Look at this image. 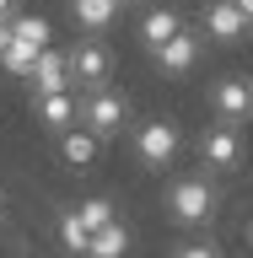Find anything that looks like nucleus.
<instances>
[{
    "label": "nucleus",
    "instance_id": "f257e3e1",
    "mask_svg": "<svg viewBox=\"0 0 253 258\" xmlns=\"http://www.w3.org/2000/svg\"><path fill=\"white\" fill-rule=\"evenodd\" d=\"M167 215L178 226H205L216 215V188H210V177H178L173 188H167Z\"/></svg>",
    "mask_w": 253,
    "mask_h": 258
},
{
    "label": "nucleus",
    "instance_id": "f03ea898",
    "mask_svg": "<svg viewBox=\"0 0 253 258\" xmlns=\"http://www.w3.org/2000/svg\"><path fill=\"white\" fill-rule=\"evenodd\" d=\"M124 124H129V102H124L119 92H108V86H92V92L81 97V129H92L97 140L119 135Z\"/></svg>",
    "mask_w": 253,
    "mask_h": 258
},
{
    "label": "nucleus",
    "instance_id": "7ed1b4c3",
    "mask_svg": "<svg viewBox=\"0 0 253 258\" xmlns=\"http://www.w3.org/2000/svg\"><path fill=\"white\" fill-rule=\"evenodd\" d=\"M108 70H113V54L103 38H86V43H76V54H70V76H76V86H108Z\"/></svg>",
    "mask_w": 253,
    "mask_h": 258
},
{
    "label": "nucleus",
    "instance_id": "20e7f679",
    "mask_svg": "<svg viewBox=\"0 0 253 258\" xmlns=\"http://www.w3.org/2000/svg\"><path fill=\"white\" fill-rule=\"evenodd\" d=\"M135 156H140V167H167V161L178 156V129L173 124H140L135 129Z\"/></svg>",
    "mask_w": 253,
    "mask_h": 258
},
{
    "label": "nucleus",
    "instance_id": "39448f33",
    "mask_svg": "<svg viewBox=\"0 0 253 258\" xmlns=\"http://www.w3.org/2000/svg\"><path fill=\"white\" fill-rule=\"evenodd\" d=\"M237 156H242V145H237V129L226 124H216V129H205V135H199V161H205L210 172H232V167H237Z\"/></svg>",
    "mask_w": 253,
    "mask_h": 258
},
{
    "label": "nucleus",
    "instance_id": "423d86ee",
    "mask_svg": "<svg viewBox=\"0 0 253 258\" xmlns=\"http://www.w3.org/2000/svg\"><path fill=\"white\" fill-rule=\"evenodd\" d=\"M248 11H242L237 0H216V6H205V32L216 38V43H242L248 38Z\"/></svg>",
    "mask_w": 253,
    "mask_h": 258
},
{
    "label": "nucleus",
    "instance_id": "0eeeda50",
    "mask_svg": "<svg viewBox=\"0 0 253 258\" xmlns=\"http://www.w3.org/2000/svg\"><path fill=\"white\" fill-rule=\"evenodd\" d=\"M210 102H216V113H221L226 124H242V118L253 113V86L237 81V76H226V81L210 86Z\"/></svg>",
    "mask_w": 253,
    "mask_h": 258
},
{
    "label": "nucleus",
    "instance_id": "6e6552de",
    "mask_svg": "<svg viewBox=\"0 0 253 258\" xmlns=\"http://www.w3.org/2000/svg\"><path fill=\"white\" fill-rule=\"evenodd\" d=\"M32 92H70V54H54V48H43L38 54V64H32Z\"/></svg>",
    "mask_w": 253,
    "mask_h": 258
},
{
    "label": "nucleus",
    "instance_id": "1a4fd4ad",
    "mask_svg": "<svg viewBox=\"0 0 253 258\" xmlns=\"http://www.w3.org/2000/svg\"><path fill=\"white\" fill-rule=\"evenodd\" d=\"M38 118H43V129L65 135V129H76V118H81V102H76L70 92H38Z\"/></svg>",
    "mask_w": 253,
    "mask_h": 258
},
{
    "label": "nucleus",
    "instance_id": "9d476101",
    "mask_svg": "<svg viewBox=\"0 0 253 258\" xmlns=\"http://www.w3.org/2000/svg\"><path fill=\"white\" fill-rule=\"evenodd\" d=\"M194 59H199V38H194V32H178L173 43L157 48V70H162V76H183Z\"/></svg>",
    "mask_w": 253,
    "mask_h": 258
},
{
    "label": "nucleus",
    "instance_id": "9b49d317",
    "mask_svg": "<svg viewBox=\"0 0 253 258\" xmlns=\"http://www.w3.org/2000/svg\"><path fill=\"white\" fill-rule=\"evenodd\" d=\"M178 32H183V22H178V11H167V6L145 11V22H140V38H145V48H151V54H157L162 43H173Z\"/></svg>",
    "mask_w": 253,
    "mask_h": 258
},
{
    "label": "nucleus",
    "instance_id": "f8f14e48",
    "mask_svg": "<svg viewBox=\"0 0 253 258\" xmlns=\"http://www.w3.org/2000/svg\"><path fill=\"white\" fill-rule=\"evenodd\" d=\"M119 6H124V0H70V16H76V27L103 32V27H113Z\"/></svg>",
    "mask_w": 253,
    "mask_h": 258
},
{
    "label": "nucleus",
    "instance_id": "ddd939ff",
    "mask_svg": "<svg viewBox=\"0 0 253 258\" xmlns=\"http://www.w3.org/2000/svg\"><path fill=\"white\" fill-rule=\"evenodd\" d=\"M60 156L70 161V167H92V161H97V135H92V129H81V135L65 129V135H60Z\"/></svg>",
    "mask_w": 253,
    "mask_h": 258
},
{
    "label": "nucleus",
    "instance_id": "4468645a",
    "mask_svg": "<svg viewBox=\"0 0 253 258\" xmlns=\"http://www.w3.org/2000/svg\"><path fill=\"white\" fill-rule=\"evenodd\" d=\"M124 253H129L124 221H113V226H103V231H92V253H86V258H124Z\"/></svg>",
    "mask_w": 253,
    "mask_h": 258
},
{
    "label": "nucleus",
    "instance_id": "2eb2a0df",
    "mask_svg": "<svg viewBox=\"0 0 253 258\" xmlns=\"http://www.w3.org/2000/svg\"><path fill=\"white\" fill-rule=\"evenodd\" d=\"M60 242L70 247V253H92V226L81 221L76 210H65L60 215Z\"/></svg>",
    "mask_w": 253,
    "mask_h": 258
},
{
    "label": "nucleus",
    "instance_id": "dca6fc26",
    "mask_svg": "<svg viewBox=\"0 0 253 258\" xmlns=\"http://www.w3.org/2000/svg\"><path fill=\"white\" fill-rule=\"evenodd\" d=\"M38 54H43V48H32V43H22V38H16L11 48H0V64H6L11 76H32V64H38Z\"/></svg>",
    "mask_w": 253,
    "mask_h": 258
},
{
    "label": "nucleus",
    "instance_id": "f3484780",
    "mask_svg": "<svg viewBox=\"0 0 253 258\" xmlns=\"http://www.w3.org/2000/svg\"><path fill=\"white\" fill-rule=\"evenodd\" d=\"M76 215H81L86 226H92V231H103V226H113V221H119L108 199H81V205H76Z\"/></svg>",
    "mask_w": 253,
    "mask_h": 258
},
{
    "label": "nucleus",
    "instance_id": "a211bd4d",
    "mask_svg": "<svg viewBox=\"0 0 253 258\" xmlns=\"http://www.w3.org/2000/svg\"><path fill=\"white\" fill-rule=\"evenodd\" d=\"M16 38L32 43V48H48V22H43V16H22V11H16Z\"/></svg>",
    "mask_w": 253,
    "mask_h": 258
},
{
    "label": "nucleus",
    "instance_id": "6ab92c4d",
    "mask_svg": "<svg viewBox=\"0 0 253 258\" xmlns=\"http://www.w3.org/2000/svg\"><path fill=\"white\" fill-rule=\"evenodd\" d=\"M173 258H221V253H216L210 242H189V247H178Z\"/></svg>",
    "mask_w": 253,
    "mask_h": 258
},
{
    "label": "nucleus",
    "instance_id": "aec40b11",
    "mask_svg": "<svg viewBox=\"0 0 253 258\" xmlns=\"http://www.w3.org/2000/svg\"><path fill=\"white\" fill-rule=\"evenodd\" d=\"M0 16H16V0H0Z\"/></svg>",
    "mask_w": 253,
    "mask_h": 258
},
{
    "label": "nucleus",
    "instance_id": "412c9836",
    "mask_svg": "<svg viewBox=\"0 0 253 258\" xmlns=\"http://www.w3.org/2000/svg\"><path fill=\"white\" fill-rule=\"evenodd\" d=\"M237 6H242V11H248V22H253V0H237Z\"/></svg>",
    "mask_w": 253,
    "mask_h": 258
}]
</instances>
